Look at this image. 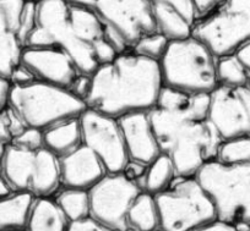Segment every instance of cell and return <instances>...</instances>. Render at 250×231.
Masks as SVG:
<instances>
[{
  "label": "cell",
  "instance_id": "cell-1",
  "mask_svg": "<svg viewBox=\"0 0 250 231\" xmlns=\"http://www.w3.org/2000/svg\"><path fill=\"white\" fill-rule=\"evenodd\" d=\"M55 48L65 53L85 76H92L120 50L95 15L68 0H43L36 4L35 27L27 48Z\"/></svg>",
  "mask_w": 250,
  "mask_h": 231
},
{
  "label": "cell",
  "instance_id": "cell-2",
  "mask_svg": "<svg viewBox=\"0 0 250 231\" xmlns=\"http://www.w3.org/2000/svg\"><path fill=\"white\" fill-rule=\"evenodd\" d=\"M162 88L160 62L128 49L96 70L85 103L87 109L118 120L155 109Z\"/></svg>",
  "mask_w": 250,
  "mask_h": 231
},
{
  "label": "cell",
  "instance_id": "cell-3",
  "mask_svg": "<svg viewBox=\"0 0 250 231\" xmlns=\"http://www.w3.org/2000/svg\"><path fill=\"white\" fill-rule=\"evenodd\" d=\"M161 153L174 165L178 177H193L216 160L222 138L206 119L155 109L148 113Z\"/></svg>",
  "mask_w": 250,
  "mask_h": 231
},
{
  "label": "cell",
  "instance_id": "cell-4",
  "mask_svg": "<svg viewBox=\"0 0 250 231\" xmlns=\"http://www.w3.org/2000/svg\"><path fill=\"white\" fill-rule=\"evenodd\" d=\"M217 57L195 37L169 40L160 61L163 87L194 96H210L218 87Z\"/></svg>",
  "mask_w": 250,
  "mask_h": 231
},
{
  "label": "cell",
  "instance_id": "cell-5",
  "mask_svg": "<svg viewBox=\"0 0 250 231\" xmlns=\"http://www.w3.org/2000/svg\"><path fill=\"white\" fill-rule=\"evenodd\" d=\"M9 108L26 127L45 131L68 120L79 119L87 107L71 92L42 82L11 86Z\"/></svg>",
  "mask_w": 250,
  "mask_h": 231
},
{
  "label": "cell",
  "instance_id": "cell-6",
  "mask_svg": "<svg viewBox=\"0 0 250 231\" xmlns=\"http://www.w3.org/2000/svg\"><path fill=\"white\" fill-rule=\"evenodd\" d=\"M196 180L215 208L217 220L247 231L250 225V165H227L213 160Z\"/></svg>",
  "mask_w": 250,
  "mask_h": 231
},
{
  "label": "cell",
  "instance_id": "cell-7",
  "mask_svg": "<svg viewBox=\"0 0 250 231\" xmlns=\"http://www.w3.org/2000/svg\"><path fill=\"white\" fill-rule=\"evenodd\" d=\"M155 199L162 231H196L217 220L212 202L195 176L177 177Z\"/></svg>",
  "mask_w": 250,
  "mask_h": 231
},
{
  "label": "cell",
  "instance_id": "cell-8",
  "mask_svg": "<svg viewBox=\"0 0 250 231\" xmlns=\"http://www.w3.org/2000/svg\"><path fill=\"white\" fill-rule=\"evenodd\" d=\"M0 175L14 192H27L36 198H53L62 189L59 159L45 148L23 151L10 144Z\"/></svg>",
  "mask_w": 250,
  "mask_h": 231
},
{
  "label": "cell",
  "instance_id": "cell-9",
  "mask_svg": "<svg viewBox=\"0 0 250 231\" xmlns=\"http://www.w3.org/2000/svg\"><path fill=\"white\" fill-rule=\"evenodd\" d=\"M90 10L120 52L131 49L147 35L158 32L146 0H68Z\"/></svg>",
  "mask_w": 250,
  "mask_h": 231
},
{
  "label": "cell",
  "instance_id": "cell-10",
  "mask_svg": "<svg viewBox=\"0 0 250 231\" xmlns=\"http://www.w3.org/2000/svg\"><path fill=\"white\" fill-rule=\"evenodd\" d=\"M191 36L217 58L234 54L250 42V0H223L196 21Z\"/></svg>",
  "mask_w": 250,
  "mask_h": 231
},
{
  "label": "cell",
  "instance_id": "cell-11",
  "mask_svg": "<svg viewBox=\"0 0 250 231\" xmlns=\"http://www.w3.org/2000/svg\"><path fill=\"white\" fill-rule=\"evenodd\" d=\"M36 4L0 0V77L9 81L21 64L27 39L35 27Z\"/></svg>",
  "mask_w": 250,
  "mask_h": 231
},
{
  "label": "cell",
  "instance_id": "cell-12",
  "mask_svg": "<svg viewBox=\"0 0 250 231\" xmlns=\"http://www.w3.org/2000/svg\"><path fill=\"white\" fill-rule=\"evenodd\" d=\"M140 193L123 174H107L88 191L90 218L112 230L126 231L128 211Z\"/></svg>",
  "mask_w": 250,
  "mask_h": 231
},
{
  "label": "cell",
  "instance_id": "cell-13",
  "mask_svg": "<svg viewBox=\"0 0 250 231\" xmlns=\"http://www.w3.org/2000/svg\"><path fill=\"white\" fill-rule=\"evenodd\" d=\"M79 120L83 146L100 158L108 174H120L129 158L118 120L91 109Z\"/></svg>",
  "mask_w": 250,
  "mask_h": 231
},
{
  "label": "cell",
  "instance_id": "cell-14",
  "mask_svg": "<svg viewBox=\"0 0 250 231\" xmlns=\"http://www.w3.org/2000/svg\"><path fill=\"white\" fill-rule=\"evenodd\" d=\"M208 120L222 141L250 137V88L218 86L210 95Z\"/></svg>",
  "mask_w": 250,
  "mask_h": 231
},
{
  "label": "cell",
  "instance_id": "cell-15",
  "mask_svg": "<svg viewBox=\"0 0 250 231\" xmlns=\"http://www.w3.org/2000/svg\"><path fill=\"white\" fill-rule=\"evenodd\" d=\"M21 64L38 82L62 88L71 93L83 76L73 60L55 48H26L21 57Z\"/></svg>",
  "mask_w": 250,
  "mask_h": 231
},
{
  "label": "cell",
  "instance_id": "cell-16",
  "mask_svg": "<svg viewBox=\"0 0 250 231\" xmlns=\"http://www.w3.org/2000/svg\"><path fill=\"white\" fill-rule=\"evenodd\" d=\"M129 160L150 165L161 154L148 113H136L118 119Z\"/></svg>",
  "mask_w": 250,
  "mask_h": 231
},
{
  "label": "cell",
  "instance_id": "cell-17",
  "mask_svg": "<svg viewBox=\"0 0 250 231\" xmlns=\"http://www.w3.org/2000/svg\"><path fill=\"white\" fill-rule=\"evenodd\" d=\"M150 5L157 31L169 40L191 36L198 21L191 0H146Z\"/></svg>",
  "mask_w": 250,
  "mask_h": 231
},
{
  "label": "cell",
  "instance_id": "cell-18",
  "mask_svg": "<svg viewBox=\"0 0 250 231\" xmlns=\"http://www.w3.org/2000/svg\"><path fill=\"white\" fill-rule=\"evenodd\" d=\"M59 169L62 189L83 191H90L108 174L100 158L83 144L66 157L60 158Z\"/></svg>",
  "mask_w": 250,
  "mask_h": 231
},
{
  "label": "cell",
  "instance_id": "cell-19",
  "mask_svg": "<svg viewBox=\"0 0 250 231\" xmlns=\"http://www.w3.org/2000/svg\"><path fill=\"white\" fill-rule=\"evenodd\" d=\"M79 119L60 122L43 131L44 148L54 154L58 159L66 157L83 146V134Z\"/></svg>",
  "mask_w": 250,
  "mask_h": 231
},
{
  "label": "cell",
  "instance_id": "cell-20",
  "mask_svg": "<svg viewBox=\"0 0 250 231\" xmlns=\"http://www.w3.org/2000/svg\"><path fill=\"white\" fill-rule=\"evenodd\" d=\"M210 96H194L163 87L156 108L175 115L206 119Z\"/></svg>",
  "mask_w": 250,
  "mask_h": 231
},
{
  "label": "cell",
  "instance_id": "cell-21",
  "mask_svg": "<svg viewBox=\"0 0 250 231\" xmlns=\"http://www.w3.org/2000/svg\"><path fill=\"white\" fill-rule=\"evenodd\" d=\"M36 197L27 192H14L0 201V231H26Z\"/></svg>",
  "mask_w": 250,
  "mask_h": 231
},
{
  "label": "cell",
  "instance_id": "cell-22",
  "mask_svg": "<svg viewBox=\"0 0 250 231\" xmlns=\"http://www.w3.org/2000/svg\"><path fill=\"white\" fill-rule=\"evenodd\" d=\"M70 223L53 198H36L27 231H68Z\"/></svg>",
  "mask_w": 250,
  "mask_h": 231
},
{
  "label": "cell",
  "instance_id": "cell-23",
  "mask_svg": "<svg viewBox=\"0 0 250 231\" xmlns=\"http://www.w3.org/2000/svg\"><path fill=\"white\" fill-rule=\"evenodd\" d=\"M177 177L172 160L166 154H161L155 162L148 165L145 176L136 184V186L141 192L157 196L169 189Z\"/></svg>",
  "mask_w": 250,
  "mask_h": 231
},
{
  "label": "cell",
  "instance_id": "cell-24",
  "mask_svg": "<svg viewBox=\"0 0 250 231\" xmlns=\"http://www.w3.org/2000/svg\"><path fill=\"white\" fill-rule=\"evenodd\" d=\"M128 229L138 231H156L160 229L157 204L155 196L141 192L130 206L126 215Z\"/></svg>",
  "mask_w": 250,
  "mask_h": 231
},
{
  "label": "cell",
  "instance_id": "cell-25",
  "mask_svg": "<svg viewBox=\"0 0 250 231\" xmlns=\"http://www.w3.org/2000/svg\"><path fill=\"white\" fill-rule=\"evenodd\" d=\"M53 199L58 204L69 223L90 218V197L88 191L74 189H60Z\"/></svg>",
  "mask_w": 250,
  "mask_h": 231
},
{
  "label": "cell",
  "instance_id": "cell-26",
  "mask_svg": "<svg viewBox=\"0 0 250 231\" xmlns=\"http://www.w3.org/2000/svg\"><path fill=\"white\" fill-rule=\"evenodd\" d=\"M216 76L218 86L223 87H245L248 86V75L242 61L235 54L217 58Z\"/></svg>",
  "mask_w": 250,
  "mask_h": 231
},
{
  "label": "cell",
  "instance_id": "cell-27",
  "mask_svg": "<svg viewBox=\"0 0 250 231\" xmlns=\"http://www.w3.org/2000/svg\"><path fill=\"white\" fill-rule=\"evenodd\" d=\"M216 160L227 165H250V137L222 141Z\"/></svg>",
  "mask_w": 250,
  "mask_h": 231
},
{
  "label": "cell",
  "instance_id": "cell-28",
  "mask_svg": "<svg viewBox=\"0 0 250 231\" xmlns=\"http://www.w3.org/2000/svg\"><path fill=\"white\" fill-rule=\"evenodd\" d=\"M168 44H169V39L163 35H161L160 32H156L141 38L131 48V50L136 54L141 55V57H145L147 59L153 60V61L160 62L162 58L165 57Z\"/></svg>",
  "mask_w": 250,
  "mask_h": 231
},
{
  "label": "cell",
  "instance_id": "cell-29",
  "mask_svg": "<svg viewBox=\"0 0 250 231\" xmlns=\"http://www.w3.org/2000/svg\"><path fill=\"white\" fill-rule=\"evenodd\" d=\"M11 144L23 151H38L44 148L43 131L32 127H26L19 136L14 137Z\"/></svg>",
  "mask_w": 250,
  "mask_h": 231
},
{
  "label": "cell",
  "instance_id": "cell-30",
  "mask_svg": "<svg viewBox=\"0 0 250 231\" xmlns=\"http://www.w3.org/2000/svg\"><path fill=\"white\" fill-rule=\"evenodd\" d=\"M146 172H147V165L143 164V163L134 162V160H129L120 174L124 175L125 179H128L129 181L135 182L136 185L145 176Z\"/></svg>",
  "mask_w": 250,
  "mask_h": 231
},
{
  "label": "cell",
  "instance_id": "cell-31",
  "mask_svg": "<svg viewBox=\"0 0 250 231\" xmlns=\"http://www.w3.org/2000/svg\"><path fill=\"white\" fill-rule=\"evenodd\" d=\"M9 82H10L11 86H26L32 82H36V80L33 75L22 64H20L19 66L15 67L13 74L10 75Z\"/></svg>",
  "mask_w": 250,
  "mask_h": 231
},
{
  "label": "cell",
  "instance_id": "cell-32",
  "mask_svg": "<svg viewBox=\"0 0 250 231\" xmlns=\"http://www.w3.org/2000/svg\"><path fill=\"white\" fill-rule=\"evenodd\" d=\"M11 142H13V136H11L10 130H9L5 112H4L0 114V168H1V162H3L6 148L10 146Z\"/></svg>",
  "mask_w": 250,
  "mask_h": 231
},
{
  "label": "cell",
  "instance_id": "cell-33",
  "mask_svg": "<svg viewBox=\"0 0 250 231\" xmlns=\"http://www.w3.org/2000/svg\"><path fill=\"white\" fill-rule=\"evenodd\" d=\"M68 231H115L109 228L101 225L97 221L92 220L91 218L85 219V220L76 221V223H71L69 226Z\"/></svg>",
  "mask_w": 250,
  "mask_h": 231
},
{
  "label": "cell",
  "instance_id": "cell-34",
  "mask_svg": "<svg viewBox=\"0 0 250 231\" xmlns=\"http://www.w3.org/2000/svg\"><path fill=\"white\" fill-rule=\"evenodd\" d=\"M191 1H193L194 6H195L196 15H198L199 20V19L208 15V13H211L216 6H218L222 3L223 0H191Z\"/></svg>",
  "mask_w": 250,
  "mask_h": 231
},
{
  "label": "cell",
  "instance_id": "cell-35",
  "mask_svg": "<svg viewBox=\"0 0 250 231\" xmlns=\"http://www.w3.org/2000/svg\"><path fill=\"white\" fill-rule=\"evenodd\" d=\"M234 54L242 61L243 66L245 67V71H247L248 75V87L250 88V42L243 45L242 48H239Z\"/></svg>",
  "mask_w": 250,
  "mask_h": 231
},
{
  "label": "cell",
  "instance_id": "cell-36",
  "mask_svg": "<svg viewBox=\"0 0 250 231\" xmlns=\"http://www.w3.org/2000/svg\"><path fill=\"white\" fill-rule=\"evenodd\" d=\"M11 85L8 80L0 77V114L9 107V95H10Z\"/></svg>",
  "mask_w": 250,
  "mask_h": 231
},
{
  "label": "cell",
  "instance_id": "cell-37",
  "mask_svg": "<svg viewBox=\"0 0 250 231\" xmlns=\"http://www.w3.org/2000/svg\"><path fill=\"white\" fill-rule=\"evenodd\" d=\"M196 231H243L240 230L239 228H237L235 225H232V224L225 223V221L215 220L211 224H208L204 228L199 229Z\"/></svg>",
  "mask_w": 250,
  "mask_h": 231
},
{
  "label": "cell",
  "instance_id": "cell-38",
  "mask_svg": "<svg viewBox=\"0 0 250 231\" xmlns=\"http://www.w3.org/2000/svg\"><path fill=\"white\" fill-rule=\"evenodd\" d=\"M13 193L14 191L10 187V185H9L8 182H6V180L0 175V201L8 198V197L11 196Z\"/></svg>",
  "mask_w": 250,
  "mask_h": 231
},
{
  "label": "cell",
  "instance_id": "cell-39",
  "mask_svg": "<svg viewBox=\"0 0 250 231\" xmlns=\"http://www.w3.org/2000/svg\"><path fill=\"white\" fill-rule=\"evenodd\" d=\"M23 1H26V3H32V4H38V3H41V1H43V0H23Z\"/></svg>",
  "mask_w": 250,
  "mask_h": 231
},
{
  "label": "cell",
  "instance_id": "cell-40",
  "mask_svg": "<svg viewBox=\"0 0 250 231\" xmlns=\"http://www.w3.org/2000/svg\"><path fill=\"white\" fill-rule=\"evenodd\" d=\"M126 231H138V230H135V229H131V228H129L128 230H126Z\"/></svg>",
  "mask_w": 250,
  "mask_h": 231
},
{
  "label": "cell",
  "instance_id": "cell-41",
  "mask_svg": "<svg viewBox=\"0 0 250 231\" xmlns=\"http://www.w3.org/2000/svg\"><path fill=\"white\" fill-rule=\"evenodd\" d=\"M247 231H250V225L248 226V230H247Z\"/></svg>",
  "mask_w": 250,
  "mask_h": 231
},
{
  "label": "cell",
  "instance_id": "cell-42",
  "mask_svg": "<svg viewBox=\"0 0 250 231\" xmlns=\"http://www.w3.org/2000/svg\"><path fill=\"white\" fill-rule=\"evenodd\" d=\"M156 231H162V230H161V229H158V230H156Z\"/></svg>",
  "mask_w": 250,
  "mask_h": 231
},
{
  "label": "cell",
  "instance_id": "cell-43",
  "mask_svg": "<svg viewBox=\"0 0 250 231\" xmlns=\"http://www.w3.org/2000/svg\"><path fill=\"white\" fill-rule=\"evenodd\" d=\"M26 231H27V230H26Z\"/></svg>",
  "mask_w": 250,
  "mask_h": 231
}]
</instances>
